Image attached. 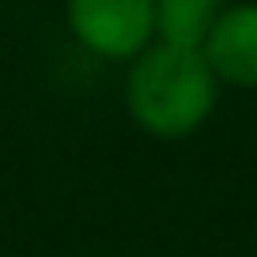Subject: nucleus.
Returning <instances> with one entry per match:
<instances>
[{
    "label": "nucleus",
    "mask_w": 257,
    "mask_h": 257,
    "mask_svg": "<svg viewBox=\"0 0 257 257\" xmlns=\"http://www.w3.org/2000/svg\"><path fill=\"white\" fill-rule=\"evenodd\" d=\"M216 80L234 87H257V4L223 8L201 46Z\"/></svg>",
    "instance_id": "nucleus-3"
},
{
    "label": "nucleus",
    "mask_w": 257,
    "mask_h": 257,
    "mask_svg": "<svg viewBox=\"0 0 257 257\" xmlns=\"http://www.w3.org/2000/svg\"><path fill=\"white\" fill-rule=\"evenodd\" d=\"M68 31L106 61H137L155 42V0H64Z\"/></svg>",
    "instance_id": "nucleus-2"
},
{
    "label": "nucleus",
    "mask_w": 257,
    "mask_h": 257,
    "mask_svg": "<svg viewBox=\"0 0 257 257\" xmlns=\"http://www.w3.org/2000/svg\"><path fill=\"white\" fill-rule=\"evenodd\" d=\"M125 106L133 121L152 137H189L208 121L216 106V72L201 49L152 42L128 68Z\"/></svg>",
    "instance_id": "nucleus-1"
},
{
    "label": "nucleus",
    "mask_w": 257,
    "mask_h": 257,
    "mask_svg": "<svg viewBox=\"0 0 257 257\" xmlns=\"http://www.w3.org/2000/svg\"><path fill=\"white\" fill-rule=\"evenodd\" d=\"M223 0H155V42L201 49Z\"/></svg>",
    "instance_id": "nucleus-4"
}]
</instances>
